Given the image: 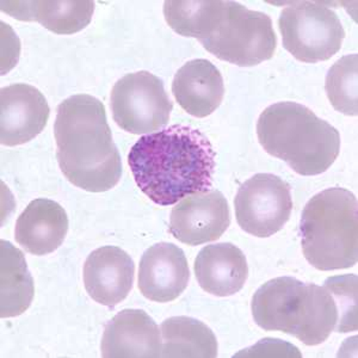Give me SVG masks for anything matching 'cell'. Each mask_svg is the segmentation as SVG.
Here are the masks:
<instances>
[{
    "instance_id": "obj_16",
    "label": "cell",
    "mask_w": 358,
    "mask_h": 358,
    "mask_svg": "<svg viewBox=\"0 0 358 358\" xmlns=\"http://www.w3.org/2000/svg\"><path fill=\"white\" fill-rule=\"evenodd\" d=\"M69 232V217L60 204L47 199L29 203L16 222L15 238L25 251L45 256L62 246Z\"/></svg>"
},
{
    "instance_id": "obj_4",
    "label": "cell",
    "mask_w": 358,
    "mask_h": 358,
    "mask_svg": "<svg viewBox=\"0 0 358 358\" xmlns=\"http://www.w3.org/2000/svg\"><path fill=\"white\" fill-rule=\"evenodd\" d=\"M358 206L352 192L332 187L306 204L300 222L302 251L322 271L349 268L357 263Z\"/></svg>"
},
{
    "instance_id": "obj_10",
    "label": "cell",
    "mask_w": 358,
    "mask_h": 358,
    "mask_svg": "<svg viewBox=\"0 0 358 358\" xmlns=\"http://www.w3.org/2000/svg\"><path fill=\"white\" fill-rule=\"evenodd\" d=\"M0 140L4 146L31 141L45 129L50 109L45 96L28 84H13L0 91Z\"/></svg>"
},
{
    "instance_id": "obj_6",
    "label": "cell",
    "mask_w": 358,
    "mask_h": 358,
    "mask_svg": "<svg viewBox=\"0 0 358 358\" xmlns=\"http://www.w3.org/2000/svg\"><path fill=\"white\" fill-rule=\"evenodd\" d=\"M285 48L306 64L326 62L342 48L345 30L337 13L319 1H295L282 10Z\"/></svg>"
},
{
    "instance_id": "obj_18",
    "label": "cell",
    "mask_w": 358,
    "mask_h": 358,
    "mask_svg": "<svg viewBox=\"0 0 358 358\" xmlns=\"http://www.w3.org/2000/svg\"><path fill=\"white\" fill-rule=\"evenodd\" d=\"M303 285L293 277H278L257 290L251 302L253 319L265 331L292 334Z\"/></svg>"
},
{
    "instance_id": "obj_2",
    "label": "cell",
    "mask_w": 358,
    "mask_h": 358,
    "mask_svg": "<svg viewBox=\"0 0 358 358\" xmlns=\"http://www.w3.org/2000/svg\"><path fill=\"white\" fill-rule=\"evenodd\" d=\"M57 158L62 173L90 192L110 190L122 176L106 108L90 94H76L60 103L54 124Z\"/></svg>"
},
{
    "instance_id": "obj_15",
    "label": "cell",
    "mask_w": 358,
    "mask_h": 358,
    "mask_svg": "<svg viewBox=\"0 0 358 358\" xmlns=\"http://www.w3.org/2000/svg\"><path fill=\"white\" fill-rule=\"evenodd\" d=\"M194 271L204 292L226 297L243 289L248 280V265L241 248L231 243H219L201 250Z\"/></svg>"
},
{
    "instance_id": "obj_5",
    "label": "cell",
    "mask_w": 358,
    "mask_h": 358,
    "mask_svg": "<svg viewBox=\"0 0 358 358\" xmlns=\"http://www.w3.org/2000/svg\"><path fill=\"white\" fill-rule=\"evenodd\" d=\"M199 41L217 59L241 67L271 59L277 47L271 18L236 1H220Z\"/></svg>"
},
{
    "instance_id": "obj_9",
    "label": "cell",
    "mask_w": 358,
    "mask_h": 358,
    "mask_svg": "<svg viewBox=\"0 0 358 358\" xmlns=\"http://www.w3.org/2000/svg\"><path fill=\"white\" fill-rule=\"evenodd\" d=\"M231 224L227 200L217 190L199 192L184 197L170 217V232L177 241L189 245L217 241Z\"/></svg>"
},
{
    "instance_id": "obj_13",
    "label": "cell",
    "mask_w": 358,
    "mask_h": 358,
    "mask_svg": "<svg viewBox=\"0 0 358 358\" xmlns=\"http://www.w3.org/2000/svg\"><path fill=\"white\" fill-rule=\"evenodd\" d=\"M101 349L106 358H158L162 334L145 310H124L106 324Z\"/></svg>"
},
{
    "instance_id": "obj_14",
    "label": "cell",
    "mask_w": 358,
    "mask_h": 358,
    "mask_svg": "<svg viewBox=\"0 0 358 358\" xmlns=\"http://www.w3.org/2000/svg\"><path fill=\"white\" fill-rule=\"evenodd\" d=\"M172 94L187 114L207 117L222 103L224 78L212 62L196 59L177 71L172 83Z\"/></svg>"
},
{
    "instance_id": "obj_11",
    "label": "cell",
    "mask_w": 358,
    "mask_h": 358,
    "mask_svg": "<svg viewBox=\"0 0 358 358\" xmlns=\"http://www.w3.org/2000/svg\"><path fill=\"white\" fill-rule=\"evenodd\" d=\"M190 270L183 250L171 243L153 245L138 268V289L151 301H173L187 289Z\"/></svg>"
},
{
    "instance_id": "obj_20",
    "label": "cell",
    "mask_w": 358,
    "mask_h": 358,
    "mask_svg": "<svg viewBox=\"0 0 358 358\" xmlns=\"http://www.w3.org/2000/svg\"><path fill=\"white\" fill-rule=\"evenodd\" d=\"M217 341L206 324L189 317H172L162 324L164 358H215Z\"/></svg>"
},
{
    "instance_id": "obj_8",
    "label": "cell",
    "mask_w": 358,
    "mask_h": 358,
    "mask_svg": "<svg viewBox=\"0 0 358 358\" xmlns=\"http://www.w3.org/2000/svg\"><path fill=\"white\" fill-rule=\"evenodd\" d=\"M236 221L251 236L268 238L289 220L293 199L289 184L271 173H257L241 184L234 200Z\"/></svg>"
},
{
    "instance_id": "obj_19",
    "label": "cell",
    "mask_w": 358,
    "mask_h": 358,
    "mask_svg": "<svg viewBox=\"0 0 358 358\" xmlns=\"http://www.w3.org/2000/svg\"><path fill=\"white\" fill-rule=\"evenodd\" d=\"M0 317L21 315L33 302L35 288L24 255L8 241H0Z\"/></svg>"
},
{
    "instance_id": "obj_1",
    "label": "cell",
    "mask_w": 358,
    "mask_h": 358,
    "mask_svg": "<svg viewBox=\"0 0 358 358\" xmlns=\"http://www.w3.org/2000/svg\"><path fill=\"white\" fill-rule=\"evenodd\" d=\"M215 158L202 131L175 124L138 138L128 155V164L148 199L159 206H172L212 189Z\"/></svg>"
},
{
    "instance_id": "obj_12",
    "label": "cell",
    "mask_w": 358,
    "mask_h": 358,
    "mask_svg": "<svg viewBox=\"0 0 358 358\" xmlns=\"http://www.w3.org/2000/svg\"><path fill=\"white\" fill-rule=\"evenodd\" d=\"M134 275L131 257L116 246L94 250L84 264L86 292L94 301L110 308L129 295Z\"/></svg>"
},
{
    "instance_id": "obj_21",
    "label": "cell",
    "mask_w": 358,
    "mask_h": 358,
    "mask_svg": "<svg viewBox=\"0 0 358 358\" xmlns=\"http://www.w3.org/2000/svg\"><path fill=\"white\" fill-rule=\"evenodd\" d=\"M358 55L350 54L339 59L326 76L325 90L336 110L358 115Z\"/></svg>"
},
{
    "instance_id": "obj_17",
    "label": "cell",
    "mask_w": 358,
    "mask_h": 358,
    "mask_svg": "<svg viewBox=\"0 0 358 358\" xmlns=\"http://www.w3.org/2000/svg\"><path fill=\"white\" fill-rule=\"evenodd\" d=\"M1 10L21 21H36L57 35H72L92 20L94 1H3Z\"/></svg>"
},
{
    "instance_id": "obj_7",
    "label": "cell",
    "mask_w": 358,
    "mask_h": 358,
    "mask_svg": "<svg viewBox=\"0 0 358 358\" xmlns=\"http://www.w3.org/2000/svg\"><path fill=\"white\" fill-rule=\"evenodd\" d=\"M115 122L123 131L141 135L166 126L173 103L164 83L147 71L127 74L111 91Z\"/></svg>"
},
{
    "instance_id": "obj_3",
    "label": "cell",
    "mask_w": 358,
    "mask_h": 358,
    "mask_svg": "<svg viewBox=\"0 0 358 358\" xmlns=\"http://www.w3.org/2000/svg\"><path fill=\"white\" fill-rule=\"evenodd\" d=\"M257 135L268 155L285 160L302 176L320 175L339 155V131L299 103H275L257 123Z\"/></svg>"
}]
</instances>
